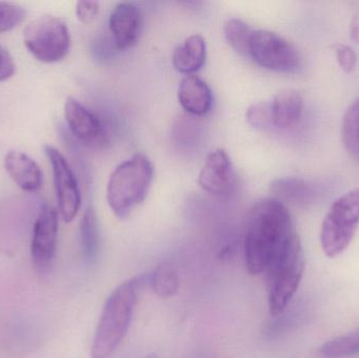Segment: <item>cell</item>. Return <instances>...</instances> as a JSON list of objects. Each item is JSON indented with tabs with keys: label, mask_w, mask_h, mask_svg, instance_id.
Instances as JSON below:
<instances>
[{
	"label": "cell",
	"mask_w": 359,
	"mask_h": 358,
	"mask_svg": "<svg viewBox=\"0 0 359 358\" xmlns=\"http://www.w3.org/2000/svg\"><path fill=\"white\" fill-rule=\"evenodd\" d=\"M299 237L288 208L274 198L257 202L249 212L244 252L247 270L252 275L265 273Z\"/></svg>",
	"instance_id": "obj_1"
},
{
	"label": "cell",
	"mask_w": 359,
	"mask_h": 358,
	"mask_svg": "<svg viewBox=\"0 0 359 358\" xmlns=\"http://www.w3.org/2000/svg\"><path fill=\"white\" fill-rule=\"evenodd\" d=\"M140 277L120 284L107 298L95 332L90 357L109 358L128 334L136 308Z\"/></svg>",
	"instance_id": "obj_2"
},
{
	"label": "cell",
	"mask_w": 359,
	"mask_h": 358,
	"mask_svg": "<svg viewBox=\"0 0 359 358\" xmlns=\"http://www.w3.org/2000/svg\"><path fill=\"white\" fill-rule=\"evenodd\" d=\"M154 174L153 162L142 153H136L115 168L107 183V200L117 218L124 220L144 202Z\"/></svg>",
	"instance_id": "obj_3"
},
{
	"label": "cell",
	"mask_w": 359,
	"mask_h": 358,
	"mask_svg": "<svg viewBox=\"0 0 359 358\" xmlns=\"http://www.w3.org/2000/svg\"><path fill=\"white\" fill-rule=\"evenodd\" d=\"M359 226V187L337 198L329 208L320 229L325 256L337 258L351 244Z\"/></svg>",
	"instance_id": "obj_4"
},
{
	"label": "cell",
	"mask_w": 359,
	"mask_h": 358,
	"mask_svg": "<svg viewBox=\"0 0 359 358\" xmlns=\"http://www.w3.org/2000/svg\"><path fill=\"white\" fill-rule=\"evenodd\" d=\"M305 273V256L301 242L295 244L265 273L268 305L273 317L282 315L299 289Z\"/></svg>",
	"instance_id": "obj_5"
},
{
	"label": "cell",
	"mask_w": 359,
	"mask_h": 358,
	"mask_svg": "<svg viewBox=\"0 0 359 358\" xmlns=\"http://www.w3.org/2000/svg\"><path fill=\"white\" fill-rule=\"evenodd\" d=\"M25 48L37 60L59 62L71 48V34L67 23L58 17L43 15L29 23L23 31Z\"/></svg>",
	"instance_id": "obj_6"
},
{
	"label": "cell",
	"mask_w": 359,
	"mask_h": 358,
	"mask_svg": "<svg viewBox=\"0 0 359 358\" xmlns=\"http://www.w3.org/2000/svg\"><path fill=\"white\" fill-rule=\"evenodd\" d=\"M248 57L264 69L278 73H294L301 67L297 48L282 36L267 29H253Z\"/></svg>",
	"instance_id": "obj_7"
},
{
	"label": "cell",
	"mask_w": 359,
	"mask_h": 358,
	"mask_svg": "<svg viewBox=\"0 0 359 358\" xmlns=\"http://www.w3.org/2000/svg\"><path fill=\"white\" fill-rule=\"evenodd\" d=\"M46 153L52 165L59 212L65 223L72 222L77 216L81 206V195L77 179L69 162L58 149L46 145Z\"/></svg>",
	"instance_id": "obj_8"
},
{
	"label": "cell",
	"mask_w": 359,
	"mask_h": 358,
	"mask_svg": "<svg viewBox=\"0 0 359 358\" xmlns=\"http://www.w3.org/2000/svg\"><path fill=\"white\" fill-rule=\"evenodd\" d=\"M58 214L50 205L42 206L36 219L31 242V256L36 268L46 270L56 254Z\"/></svg>",
	"instance_id": "obj_9"
},
{
	"label": "cell",
	"mask_w": 359,
	"mask_h": 358,
	"mask_svg": "<svg viewBox=\"0 0 359 358\" xmlns=\"http://www.w3.org/2000/svg\"><path fill=\"white\" fill-rule=\"evenodd\" d=\"M65 117L72 134L82 144L101 147L107 142L104 126L98 116L75 98L69 97L65 101Z\"/></svg>",
	"instance_id": "obj_10"
},
{
	"label": "cell",
	"mask_w": 359,
	"mask_h": 358,
	"mask_svg": "<svg viewBox=\"0 0 359 358\" xmlns=\"http://www.w3.org/2000/svg\"><path fill=\"white\" fill-rule=\"evenodd\" d=\"M198 185L203 191L217 197H225L231 193L236 185V172L224 149H215L207 156L198 174Z\"/></svg>",
	"instance_id": "obj_11"
},
{
	"label": "cell",
	"mask_w": 359,
	"mask_h": 358,
	"mask_svg": "<svg viewBox=\"0 0 359 358\" xmlns=\"http://www.w3.org/2000/svg\"><path fill=\"white\" fill-rule=\"evenodd\" d=\"M144 14L136 4H117L109 16V29L119 50H128L138 43L142 35Z\"/></svg>",
	"instance_id": "obj_12"
},
{
	"label": "cell",
	"mask_w": 359,
	"mask_h": 358,
	"mask_svg": "<svg viewBox=\"0 0 359 358\" xmlns=\"http://www.w3.org/2000/svg\"><path fill=\"white\" fill-rule=\"evenodd\" d=\"M4 168L17 186L27 193H36L41 188L43 174L41 168L27 153L10 151L4 160Z\"/></svg>",
	"instance_id": "obj_13"
},
{
	"label": "cell",
	"mask_w": 359,
	"mask_h": 358,
	"mask_svg": "<svg viewBox=\"0 0 359 358\" xmlns=\"http://www.w3.org/2000/svg\"><path fill=\"white\" fill-rule=\"evenodd\" d=\"M274 199L297 207H308L316 201L318 191L316 185L297 177L276 179L270 185Z\"/></svg>",
	"instance_id": "obj_14"
},
{
	"label": "cell",
	"mask_w": 359,
	"mask_h": 358,
	"mask_svg": "<svg viewBox=\"0 0 359 358\" xmlns=\"http://www.w3.org/2000/svg\"><path fill=\"white\" fill-rule=\"evenodd\" d=\"M178 99L182 107L194 116L206 115L212 107L213 97L210 88L196 75H187L182 79Z\"/></svg>",
	"instance_id": "obj_15"
},
{
	"label": "cell",
	"mask_w": 359,
	"mask_h": 358,
	"mask_svg": "<svg viewBox=\"0 0 359 358\" xmlns=\"http://www.w3.org/2000/svg\"><path fill=\"white\" fill-rule=\"evenodd\" d=\"M269 103L272 128L289 130L299 123L304 111V99L299 92L283 90Z\"/></svg>",
	"instance_id": "obj_16"
},
{
	"label": "cell",
	"mask_w": 359,
	"mask_h": 358,
	"mask_svg": "<svg viewBox=\"0 0 359 358\" xmlns=\"http://www.w3.org/2000/svg\"><path fill=\"white\" fill-rule=\"evenodd\" d=\"M206 42L201 35H192L186 38L175 48L172 64L180 73L194 75L200 71L206 62Z\"/></svg>",
	"instance_id": "obj_17"
},
{
	"label": "cell",
	"mask_w": 359,
	"mask_h": 358,
	"mask_svg": "<svg viewBox=\"0 0 359 358\" xmlns=\"http://www.w3.org/2000/svg\"><path fill=\"white\" fill-rule=\"evenodd\" d=\"M341 139L347 153L359 163V98L344 115Z\"/></svg>",
	"instance_id": "obj_18"
},
{
	"label": "cell",
	"mask_w": 359,
	"mask_h": 358,
	"mask_svg": "<svg viewBox=\"0 0 359 358\" xmlns=\"http://www.w3.org/2000/svg\"><path fill=\"white\" fill-rule=\"evenodd\" d=\"M154 292L161 298H170L178 292L180 281L176 269L168 263L158 265L151 277Z\"/></svg>",
	"instance_id": "obj_19"
},
{
	"label": "cell",
	"mask_w": 359,
	"mask_h": 358,
	"mask_svg": "<svg viewBox=\"0 0 359 358\" xmlns=\"http://www.w3.org/2000/svg\"><path fill=\"white\" fill-rule=\"evenodd\" d=\"M320 353L326 358H346L359 354V329L325 343Z\"/></svg>",
	"instance_id": "obj_20"
},
{
	"label": "cell",
	"mask_w": 359,
	"mask_h": 358,
	"mask_svg": "<svg viewBox=\"0 0 359 358\" xmlns=\"http://www.w3.org/2000/svg\"><path fill=\"white\" fill-rule=\"evenodd\" d=\"M82 249L88 261H93L97 256L99 244L98 223L92 206L88 207L80 225Z\"/></svg>",
	"instance_id": "obj_21"
},
{
	"label": "cell",
	"mask_w": 359,
	"mask_h": 358,
	"mask_svg": "<svg viewBox=\"0 0 359 358\" xmlns=\"http://www.w3.org/2000/svg\"><path fill=\"white\" fill-rule=\"evenodd\" d=\"M253 29L241 19H229L224 27L226 41L238 54L248 57L249 42Z\"/></svg>",
	"instance_id": "obj_22"
},
{
	"label": "cell",
	"mask_w": 359,
	"mask_h": 358,
	"mask_svg": "<svg viewBox=\"0 0 359 358\" xmlns=\"http://www.w3.org/2000/svg\"><path fill=\"white\" fill-rule=\"evenodd\" d=\"M27 16V11L19 4L0 1V33L18 27Z\"/></svg>",
	"instance_id": "obj_23"
},
{
	"label": "cell",
	"mask_w": 359,
	"mask_h": 358,
	"mask_svg": "<svg viewBox=\"0 0 359 358\" xmlns=\"http://www.w3.org/2000/svg\"><path fill=\"white\" fill-rule=\"evenodd\" d=\"M247 120L257 130H267L272 128L270 103L259 102L251 105L247 111Z\"/></svg>",
	"instance_id": "obj_24"
},
{
	"label": "cell",
	"mask_w": 359,
	"mask_h": 358,
	"mask_svg": "<svg viewBox=\"0 0 359 358\" xmlns=\"http://www.w3.org/2000/svg\"><path fill=\"white\" fill-rule=\"evenodd\" d=\"M337 62L341 71L346 74H351L355 71L358 65V55L351 46L347 44L337 43L334 46Z\"/></svg>",
	"instance_id": "obj_25"
},
{
	"label": "cell",
	"mask_w": 359,
	"mask_h": 358,
	"mask_svg": "<svg viewBox=\"0 0 359 358\" xmlns=\"http://www.w3.org/2000/svg\"><path fill=\"white\" fill-rule=\"evenodd\" d=\"M99 14V4L97 1H78L76 4V15L80 22L90 25Z\"/></svg>",
	"instance_id": "obj_26"
},
{
	"label": "cell",
	"mask_w": 359,
	"mask_h": 358,
	"mask_svg": "<svg viewBox=\"0 0 359 358\" xmlns=\"http://www.w3.org/2000/svg\"><path fill=\"white\" fill-rule=\"evenodd\" d=\"M16 71L14 59L6 48L0 44V82L6 81Z\"/></svg>",
	"instance_id": "obj_27"
},
{
	"label": "cell",
	"mask_w": 359,
	"mask_h": 358,
	"mask_svg": "<svg viewBox=\"0 0 359 358\" xmlns=\"http://www.w3.org/2000/svg\"><path fill=\"white\" fill-rule=\"evenodd\" d=\"M350 36L351 39L359 46V12L354 15L350 22Z\"/></svg>",
	"instance_id": "obj_28"
},
{
	"label": "cell",
	"mask_w": 359,
	"mask_h": 358,
	"mask_svg": "<svg viewBox=\"0 0 359 358\" xmlns=\"http://www.w3.org/2000/svg\"><path fill=\"white\" fill-rule=\"evenodd\" d=\"M145 358H159L157 354H155V353H151V354L147 355Z\"/></svg>",
	"instance_id": "obj_29"
}]
</instances>
